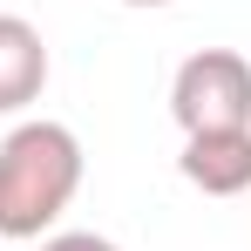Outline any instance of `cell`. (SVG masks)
Wrapping results in <instances>:
<instances>
[{
  "label": "cell",
  "instance_id": "obj_6",
  "mask_svg": "<svg viewBox=\"0 0 251 251\" xmlns=\"http://www.w3.org/2000/svg\"><path fill=\"white\" fill-rule=\"evenodd\" d=\"M123 7H170V0H123Z\"/></svg>",
  "mask_w": 251,
  "mask_h": 251
},
{
  "label": "cell",
  "instance_id": "obj_2",
  "mask_svg": "<svg viewBox=\"0 0 251 251\" xmlns=\"http://www.w3.org/2000/svg\"><path fill=\"white\" fill-rule=\"evenodd\" d=\"M170 116L183 136L204 129H251V61L238 48H197L170 75Z\"/></svg>",
  "mask_w": 251,
  "mask_h": 251
},
{
  "label": "cell",
  "instance_id": "obj_1",
  "mask_svg": "<svg viewBox=\"0 0 251 251\" xmlns=\"http://www.w3.org/2000/svg\"><path fill=\"white\" fill-rule=\"evenodd\" d=\"M82 136L68 123H14L7 129V143H0V238H48L54 231V217L75 204V190H82Z\"/></svg>",
  "mask_w": 251,
  "mask_h": 251
},
{
  "label": "cell",
  "instance_id": "obj_3",
  "mask_svg": "<svg viewBox=\"0 0 251 251\" xmlns=\"http://www.w3.org/2000/svg\"><path fill=\"white\" fill-rule=\"evenodd\" d=\"M183 183H197L204 197H245L251 190V129H204L183 136Z\"/></svg>",
  "mask_w": 251,
  "mask_h": 251
},
{
  "label": "cell",
  "instance_id": "obj_5",
  "mask_svg": "<svg viewBox=\"0 0 251 251\" xmlns=\"http://www.w3.org/2000/svg\"><path fill=\"white\" fill-rule=\"evenodd\" d=\"M41 251H116V238H102V231H48Z\"/></svg>",
  "mask_w": 251,
  "mask_h": 251
},
{
  "label": "cell",
  "instance_id": "obj_4",
  "mask_svg": "<svg viewBox=\"0 0 251 251\" xmlns=\"http://www.w3.org/2000/svg\"><path fill=\"white\" fill-rule=\"evenodd\" d=\"M48 88V41L34 21L0 14V116H21Z\"/></svg>",
  "mask_w": 251,
  "mask_h": 251
}]
</instances>
